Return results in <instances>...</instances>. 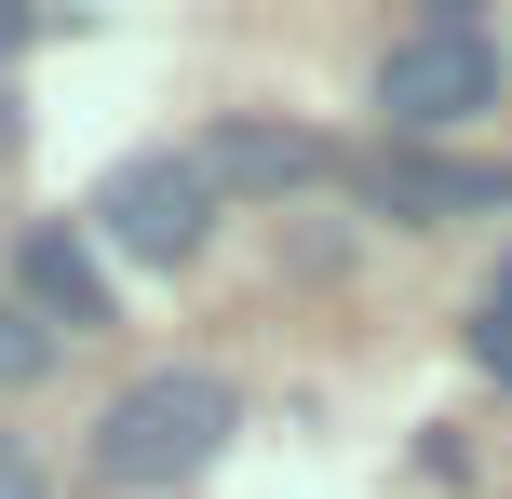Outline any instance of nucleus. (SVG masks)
I'll list each match as a JSON object with an SVG mask.
<instances>
[{"instance_id":"1","label":"nucleus","mask_w":512,"mask_h":499,"mask_svg":"<svg viewBox=\"0 0 512 499\" xmlns=\"http://www.w3.org/2000/svg\"><path fill=\"white\" fill-rule=\"evenodd\" d=\"M230 432H243V405H230V378H216V365H149V378H122V392H108L95 473L122 486V499H162V486L216 473V459H230Z\"/></svg>"},{"instance_id":"2","label":"nucleus","mask_w":512,"mask_h":499,"mask_svg":"<svg viewBox=\"0 0 512 499\" xmlns=\"http://www.w3.org/2000/svg\"><path fill=\"white\" fill-rule=\"evenodd\" d=\"M472 108H499V41L472 14H432V27H405V41L378 54V122L405 135H459Z\"/></svg>"},{"instance_id":"3","label":"nucleus","mask_w":512,"mask_h":499,"mask_svg":"<svg viewBox=\"0 0 512 499\" xmlns=\"http://www.w3.org/2000/svg\"><path fill=\"white\" fill-rule=\"evenodd\" d=\"M203 230H216V189H203L189 149H135V162L95 176V243H108V257L176 270V257H203Z\"/></svg>"},{"instance_id":"4","label":"nucleus","mask_w":512,"mask_h":499,"mask_svg":"<svg viewBox=\"0 0 512 499\" xmlns=\"http://www.w3.org/2000/svg\"><path fill=\"white\" fill-rule=\"evenodd\" d=\"M364 203L405 230H459V216H512V162H432V149H378Z\"/></svg>"},{"instance_id":"5","label":"nucleus","mask_w":512,"mask_h":499,"mask_svg":"<svg viewBox=\"0 0 512 499\" xmlns=\"http://www.w3.org/2000/svg\"><path fill=\"white\" fill-rule=\"evenodd\" d=\"M189 162H203L216 203H283V189H324V176H337V149L297 135V122H216Z\"/></svg>"},{"instance_id":"6","label":"nucleus","mask_w":512,"mask_h":499,"mask_svg":"<svg viewBox=\"0 0 512 499\" xmlns=\"http://www.w3.org/2000/svg\"><path fill=\"white\" fill-rule=\"evenodd\" d=\"M14 311L54 324V338H81V324H108V284H95V257L68 230H14Z\"/></svg>"},{"instance_id":"7","label":"nucleus","mask_w":512,"mask_h":499,"mask_svg":"<svg viewBox=\"0 0 512 499\" xmlns=\"http://www.w3.org/2000/svg\"><path fill=\"white\" fill-rule=\"evenodd\" d=\"M472 365H486L499 392H512V257H499V284L472 297Z\"/></svg>"},{"instance_id":"8","label":"nucleus","mask_w":512,"mask_h":499,"mask_svg":"<svg viewBox=\"0 0 512 499\" xmlns=\"http://www.w3.org/2000/svg\"><path fill=\"white\" fill-rule=\"evenodd\" d=\"M41 365H54V324H27L14 297H0V392H27Z\"/></svg>"},{"instance_id":"9","label":"nucleus","mask_w":512,"mask_h":499,"mask_svg":"<svg viewBox=\"0 0 512 499\" xmlns=\"http://www.w3.org/2000/svg\"><path fill=\"white\" fill-rule=\"evenodd\" d=\"M0 499H41V459H27L14 432H0Z\"/></svg>"},{"instance_id":"10","label":"nucleus","mask_w":512,"mask_h":499,"mask_svg":"<svg viewBox=\"0 0 512 499\" xmlns=\"http://www.w3.org/2000/svg\"><path fill=\"white\" fill-rule=\"evenodd\" d=\"M0 54H27V14H14V0H0Z\"/></svg>"},{"instance_id":"11","label":"nucleus","mask_w":512,"mask_h":499,"mask_svg":"<svg viewBox=\"0 0 512 499\" xmlns=\"http://www.w3.org/2000/svg\"><path fill=\"white\" fill-rule=\"evenodd\" d=\"M0 149H14V95H0Z\"/></svg>"}]
</instances>
